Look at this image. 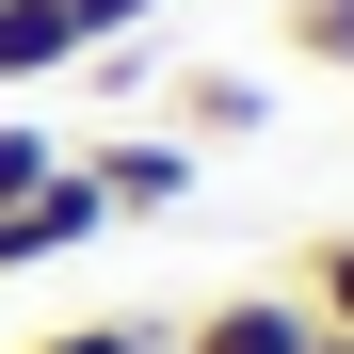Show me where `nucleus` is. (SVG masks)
Segmentation results:
<instances>
[{"label": "nucleus", "instance_id": "f257e3e1", "mask_svg": "<svg viewBox=\"0 0 354 354\" xmlns=\"http://www.w3.org/2000/svg\"><path fill=\"white\" fill-rule=\"evenodd\" d=\"M81 242H113V209H97V177H81V145H65L17 209H0V274H48V258H81Z\"/></svg>", "mask_w": 354, "mask_h": 354}, {"label": "nucleus", "instance_id": "f03ea898", "mask_svg": "<svg viewBox=\"0 0 354 354\" xmlns=\"http://www.w3.org/2000/svg\"><path fill=\"white\" fill-rule=\"evenodd\" d=\"M81 177H97V209H113V225L194 209V145H177V129H113V145H81Z\"/></svg>", "mask_w": 354, "mask_h": 354}, {"label": "nucleus", "instance_id": "7ed1b4c3", "mask_svg": "<svg viewBox=\"0 0 354 354\" xmlns=\"http://www.w3.org/2000/svg\"><path fill=\"white\" fill-rule=\"evenodd\" d=\"M306 290H209L194 322H177V354H306Z\"/></svg>", "mask_w": 354, "mask_h": 354}, {"label": "nucleus", "instance_id": "20e7f679", "mask_svg": "<svg viewBox=\"0 0 354 354\" xmlns=\"http://www.w3.org/2000/svg\"><path fill=\"white\" fill-rule=\"evenodd\" d=\"M161 113H177V145H258L274 129V81L258 65H194V81H161Z\"/></svg>", "mask_w": 354, "mask_h": 354}, {"label": "nucleus", "instance_id": "39448f33", "mask_svg": "<svg viewBox=\"0 0 354 354\" xmlns=\"http://www.w3.org/2000/svg\"><path fill=\"white\" fill-rule=\"evenodd\" d=\"M81 48H65V0H0V97L17 81H65Z\"/></svg>", "mask_w": 354, "mask_h": 354}, {"label": "nucleus", "instance_id": "423d86ee", "mask_svg": "<svg viewBox=\"0 0 354 354\" xmlns=\"http://www.w3.org/2000/svg\"><path fill=\"white\" fill-rule=\"evenodd\" d=\"M274 48L322 65V81H354V0H274Z\"/></svg>", "mask_w": 354, "mask_h": 354}, {"label": "nucleus", "instance_id": "0eeeda50", "mask_svg": "<svg viewBox=\"0 0 354 354\" xmlns=\"http://www.w3.org/2000/svg\"><path fill=\"white\" fill-rule=\"evenodd\" d=\"M290 290H306V322H322V338H354V225H322V242L290 258Z\"/></svg>", "mask_w": 354, "mask_h": 354}, {"label": "nucleus", "instance_id": "6e6552de", "mask_svg": "<svg viewBox=\"0 0 354 354\" xmlns=\"http://www.w3.org/2000/svg\"><path fill=\"white\" fill-rule=\"evenodd\" d=\"M48 161H65V129H32V113H0V209H17V194H32Z\"/></svg>", "mask_w": 354, "mask_h": 354}, {"label": "nucleus", "instance_id": "1a4fd4ad", "mask_svg": "<svg viewBox=\"0 0 354 354\" xmlns=\"http://www.w3.org/2000/svg\"><path fill=\"white\" fill-rule=\"evenodd\" d=\"M129 32H161V0H65V48H129Z\"/></svg>", "mask_w": 354, "mask_h": 354}, {"label": "nucleus", "instance_id": "9d476101", "mask_svg": "<svg viewBox=\"0 0 354 354\" xmlns=\"http://www.w3.org/2000/svg\"><path fill=\"white\" fill-rule=\"evenodd\" d=\"M129 338H145V322H48L32 354H129Z\"/></svg>", "mask_w": 354, "mask_h": 354}, {"label": "nucleus", "instance_id": "9b49d317", "mask_svg": "<svg viewBox=\"0 0 354 354\" xmlns=\"http://www.w3.org/2000/svg\"><path fill=\"white\" fill-rule=\"evenodd\" d=\"M129 354H177V322H145V338H129Z\"/></svg>", "mask_w": 354, "mask_h": 354}, {"label": "nucleus", "instance_id": "f8f14e48", "mask_svg": "<svg viewBox=\"0 0 354 354\" xmlns=\"http://www.w3.org/2000/svg\"><path fill=\"white\" fill-rule=\"evenodd\" d=\"M306 354H354V338H306Z\"/></svg>", "mask_w": 354, "mask_h": 354}]
</instances>
